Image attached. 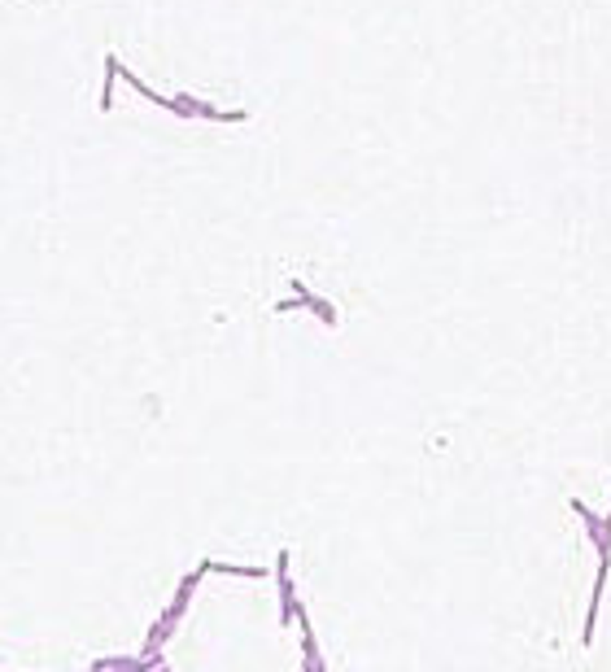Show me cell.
<instances>
[{
	"mask_svg": "<svg viewBox=\"0 0 611 672\" xmlns=\"http://www.w3.org/2000/svg\"><path fill=\"white\" fill-rule=\"evenodd\" d=\"M114 79H118V57H105V92H100V110H110V100H114Z\"/></svg>",
	"mask_w": 611,
	"mask_h": 672,
	"instance_id": "obj_1",
	"label": "cell"
}]
</instances>
